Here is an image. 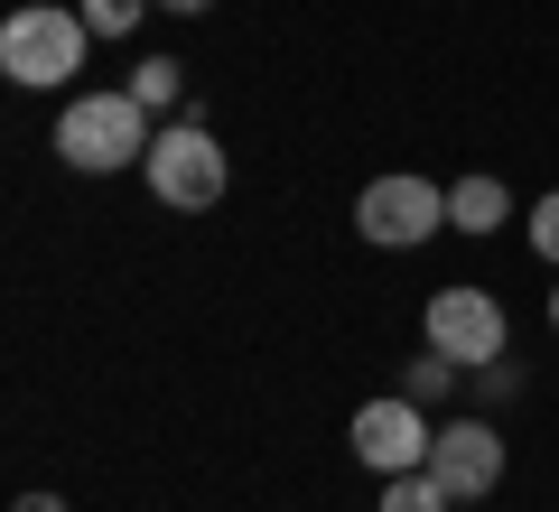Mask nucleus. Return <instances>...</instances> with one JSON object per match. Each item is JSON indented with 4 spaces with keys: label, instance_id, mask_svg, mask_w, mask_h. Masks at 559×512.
Listing matches in <instances>:
<instances>
[{
    "label": "nucleus",
    "instance_id": "obj_1",
    "mask_svg": "<svg viewBox=\"0 0 559 512\" xmlns=\"http://www.w3.org/2000/svg\"><path fill=\"white\" fill-rule=\"evenodd\" d=\"M150 140H159V112H150L131 84H112V94H75L57 112V158L84 168V178H112V168L150 158Z\"/></svg>",
    "mask_w": 559,
    "mask_h": 512
},
{
    "label": "nucleus",
    "instance_id": "obj_2",
    "mask_svg": "<svg viewBox=\"0 0 559 512\" xmlns=\"http://www.w3.org/2000/svg\"><path fill=\"white\" fill-rule=\"evenodd\" d=\"M84 47H94L84 10H66V0H20V10L0 20V75L28 84V94H47V84L84 75Z\"/></svg>",
    "mask_w": 559,
    "mask_h": 512
},
{
    "label": "nucleus",
    "instance_id": "obj_3",
    "mask_svg": "<svg viewBox=\"0 0 559 512\" xmlns=\"http://www.w3.org/2000/svg\"><path fill=\"white\" fill-rule=\"evenodd\" d=\"M140 178H150V197H159V205L205 215V205H224V140L205 131V121H159L150 158H140Z\"/></svg>",
    "mask_w": 559,
    "mask_h": 512
},
{
    "label": "nucleus",
    "instance_id": "obj_4",
    "mask_svg": "<svg viewBox=\"0 0 559 512\" xmlns=\"http://www.w3.org/2000/svg\"><path fill=\"white\" fill-rule=\"evenodd\" d=\"M355 234L373 242V252H411V242H429V234H448V187L439 178H373L355 197Z\"/></svg>",
    "mask_w": 559,
    "mask_h": 512
},
{
    "label": "nucleus",
    "instance_id": "obj_5",
    "mask_svg": "<svg viewBox=\"0 0 559 512\" xmlns=\"http://www.w3.org/2000/svg\"><path fill=\"white\" fill-rule=\"evenodd\" d=\"M503 298L495 289H439L429 298V355H448V364H466V373H485V364H503Z\"/></svg>",
    "mask_w": 559,
    "mask_h": 512
},
{
    "label": "nucleus",
    "instance_id": "obj_6",
    "mask_svg": "<svg viewBox=\"0 0 559 512\" xmlns=\"http://www.w3.org/2000/svg\"><path fill=\"white\" fill-rule=\"evenodd\" d=\"M429 438H439V429L419 419L411 392H382V401H364V410H355L345 448H355L364 475H411V466H429Z\"/></svg>",
    "mask_w": 559,
    "mask_h": 512
},
{
    "label": "nucleus",
    "instance_id": "obj_7",
    "mask_svg": "<svg viewBox=\"0 0 559 512\" xmlns=\"http://www.w3.org/2000/svg\"><path fill=\"white\" fill-rule=\"evenodd\" d=\"M429 475H439L457 503H485V493L503 485V438L485 429V419H448V429L429 438Z\"/></svg>",
    "mask_w": 559,
    "mask_h": 512
},
{
    "label": "nucleus",
    "instance_id": "obj_8",
    "mask_svg": "<svg viewBox=\"0 0 559 512\" xmlns=\"http://www.w3.org/2000/svg\"><path fill=\"white\" fill-rule=\"evenodd\" d=\"M503 224H513L503 178H457L448 187V234H503Z\"/></svg>",
    "mask_w": 559,
    "mask_h": 512
},
{
    "label": "nucleus",
    "instance_id": "obj_9",
    "mask_svg": "<svg viewBox=\"0 0 559 512\" xmlns=\"http://www.w3.org/2000/svg\"><path fill=\"white\" fill-rule=\"evenodd\" d=\"M457 493L439 485L429 466H411V475H382V512H448Z\"/></svg>",
    "mask_w": 559,
    "mask_h": 512
},
{
    "label": "nucleus",
    "instance_id": "obj_10",
    "mask_svg": "<svg viewBox=\"0 0 559 512\" xmlns=\"http://www.w3.org/2000/svg\"><path fill=\"white\" fill-rule=\"evenodd\" d=\"M131 94L150 103V112H178V103H187V66H178V57H140Z\"/></svg>",
    "mask_w": 559,
    "mask_h": 512
},
{
    "label": "nucleus",
    "instance_id": "obj_11",
    "mask_svg": "<svg viewBox=\"0 0 559 512\" xmlns=\"http://www.w3.org/2000/svg\"><path fill=\"white\" fill-rule=\"evenodd\" d=\"M150 10H159V0H84V28H94V38H131Z\"/></svg>",
    "mask_w": 559,
    "mask_h": 512
},
{
    "label": "nucleus",
    "instance_id": "obj_12",
    "mask_svg": "<svg viewBox=\"0 0 559 512\" xmlns=\"http://www.w3.org/2000/svg\"><path fill=\"white\" fill-rule=\"evenodd\" d=\"M457 373H466V364H448V355H419L411 373H401V392H411V401H448V392H457Z\"/></svg>",
    "mask_w": 559,
    "mask_h": 512
},
{
    "label": "nucleus",
    "instance_id": "obj_13",
    "mask_svg": "<svg viewBox=\"0 0 559 512\" xmlns=\"http://www.w3.org/2000/svg\"><path fill=\"white\" fill-rule=\"evenodd\" d=\"M532 252H540V261H559V197H540V205H532Z\"/></svg>",
    "mask_w": 559,
    "mask_h": 512
},
{
    "label": "nucleus",
    "instance_id": "obj_14",
    "mask_svg": "<svg viewBox=\"0 0 559 512\" xmlns=\"http://www.w3.org/2000/svg\"><path fill=\"white\" fill-rule=\"evenodd\" d=\"M10 512H66V493H20Z\"/></svg>",
    "mask_w": 559,
    "mask_h": 512
},
{
    "label": "nucleus",
    "instance_id": "obj_15",
    "mask_svg": "<svg viewBox=\"0 0 559 512\" xmlns=\"http://www.w3.org/2000/svg\"><path fill=\"white\" fill-rule=\"evenodd\" d=\"M159 10H178V20H205V10H215V0H159Z\"/></svg>",
    "mask_w": 559,
    "mask_h": 512
},
{
    "label": "nucleus",
    "instance_id": "obj_16",
    "mask_svg": "<svg viewBox=\"0 0 559 512\" xmlns=\"http://www.w3.org/2000/svg\"><path fill=\"white\" fill-rule=\"evenodd\" d=\"M550 326H559V289H550Z\"/></svg>",
    "mask_w": 559,
    "mask_h": 512
}]
</instances>
